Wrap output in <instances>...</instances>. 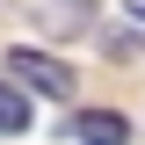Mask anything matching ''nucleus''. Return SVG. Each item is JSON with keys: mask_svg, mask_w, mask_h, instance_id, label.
<instances>
[{"mask_svg": "<svg viewBox=\"0 0 145 145\" xmlns=\"http://www.w3.org/2000/svg\"><path fill=\"white\" fill-rule=\"evenodd\" d=\"M7 72L29 80V87H44V94H58V102L72 94V72L58 65V58H44V51H7Z\"/></svg>", "mask_w": 145, "mask_h": 145, "instance_id": "nucleus-1", "label": "nucleus"}, {"mask_svg": "<svg viewBox=\"0 0 145 145\" xmlns=\"http://www.w3.org/2000/svg\"><path fill=\"white\" fill-rule=\"evenodd\" d=\"M123 138H131L123 116H109V109H87L80 116V145H123Z\"/></svg>", "mask_w": 145, "mask_h": 145, "instance_id": "nucleus-2", "label": "nucleus"}, {"mask_svg": "<svg viewBox=\"0 0 145 145\" xmlns=\"http://www.w3.org/2000/svg\"><path fill=\"white\" fill-rule=\"evenodd\" d=\"M0 131H7V138L29 131V102H22V87H7V80H0Z\"/></svg>", "mask_w": 145, "mask_h": 145, "instance_id": "nucleus-3", "label": "nucleus"}, {"mask_svg": "<svg viewBox=\"0 0 145 145\" xmlns=\"http://www.w3.org/2000/svg\"><path fill=\"white\" fill-rule=\"evenodd\" d=\"M123 7H131V15H145V0H123Z\"/></svg>", "mask_w": 145, "mask_h": 145, "instance_id": "nucleus-4", "label": "nucleus"}]
</instances>
